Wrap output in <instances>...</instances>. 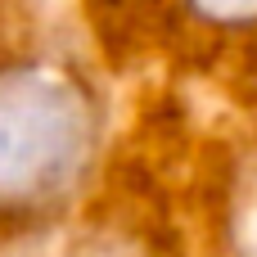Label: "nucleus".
Here are the masks:
<instances>
[{
	"mask_svg": "<svg viewBox=\"0 0 257 257\" xmlns=\"http://www.w3.org/2000/svg\"><path fill=\"white\" fill-rule=\"evenodd\" d=\"M190 9L203 23H221V27L257 23V0H190Z\"/></svg>",
	"mask_w": 257,
	"mask_h": 257,
	"instance_id": "2",
	"label": "nucleus"
},
{
	"mask_svg": "<svg viewBox=\"0 0 257 257\" xmlns=\"http://www.w3.org/2000/svg\"><path fill=\"white\" fill-rule=\"evenodd\" d=\"M95 117L86 90L50 63L0 68V208L54 203L86 167Z\"/></svg>",
	"mask_w": 257,
	"mask_h": 257,
	"instance_id": "1",
	"label": "nucleus"
}]
</instances>
